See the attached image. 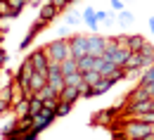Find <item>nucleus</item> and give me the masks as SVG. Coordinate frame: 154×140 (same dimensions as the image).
Segmentation results:
<instances>
[{"instance_id":"1","label":"nucleus","mask_w":154,"mask_h":140,"mask_svg":"<svg viewBox=\"0 0 154 140\" xmlns=\"http://www.w3.org/2000/svg\"><path fill=\"white\" fill-rule=\"evenodd\" d=\"M131 52L133 50H128V48H123V45H119L116 40L107 38V48H104V60L114 62V64H119V67H123L126 62H128V57H131Z\"/></svg>"},{"instance_id":"2","label":"nucleus","mask_w":154,"mask_h":140,"mask_svg":"<svg viewBox=\"0 0 154 140\" xmlns=\"http://www.w3.org/2000/svg\"><path fill=\"white\" fill-rule=\"evenodd\" d=\"M45 50H48V55H50V62H59V64H62L66 57H71L69 38H62V36H57L55 40H50V43L45 45Z\"/></svg>"},{"instance_id":"3","label":"nucleus","mask_w":154,"mask_h":140,"mask_svg":"<svg viewBox=\"0 0 154 140\" xmlns=\"http://www.w3.org/2000/svg\"><path fill=\"white\" fill-rule=\"evenodd\" d=\"M123 131H126V135L131 140H140V138L154 135V126L152 123H145V121H140V119H126Z\"/></svg>"},{"instance_id":"4","label":"nucleus","mask_w":154,"mask_h":140,"mask_svg":"<svg viewBox=\"0 0 154 140\" xmlns=\"http://www.w3.org/2000/svg\"><path fill=\"white\" fill-rule=\"evenodd\" d=\"M69 50H71V57H76V60H81L83 55H88V36L71 33L69 36Z\"/></svg>"},{"instance_id":"5","label":"nucleus","mask_w":154,"mask_h":140,"mask_svg":"<svg viewBox=\"0 0 154 140\" xmlns=\"http://www.w3.org/2000/svg\"><path fill=\"white\" fill-rule=\"evenodd\" d=\"M26 57L33 62L36 71H45V74H48V67H50V55H48V50H45V48H33Z\"/></svg>"},{"instance_id":"6","label":"nucleus","mask_w":154,"mask_h":140,"mask_svg":"<svg viewBox=\"0 0 154 140\" xmlns=\"http://www.w3.org/2000/svg\"><path fill=\"white\" fill-rule=\"evenodd\" d=\"M48 83L52 86V88H57L59 93L64 90V74H62V64L59 62H50V67H48Z\"/></svg>"},{"instance_id":"7","label":"nucleus","mask_w":154,"mask_h":140,"mask_svg":"<svg viewBox=\"0 0 154 140\" xmlns=\"http://www.w3.org/2000/svg\"><path fill=\"white\" fill-rule=\"evenodd\" d=\"M57 119V114H55V109H43L40 114H36L33 117V131H38V133H43L45 128H50L52 126V121Z\"/></svg>"},{"instance_id":"8","label":"nucleus","mask_w":154,"mask_h":140,"mask_svg":"<svg viewBox=\"0 0 154 140\" xmlns=\"http://www.w3.org/2000/svg\"><path fill=\"white\" fill-rule=\"evenodd\" d=\"M33 74H36V67H33V62H31L29 57H26V60H24V62L19 64V69H17L14 79L19 81V83L24 86V88H29V81H31V76H33Z\"/></svg>"},{"instance_id":"9","label":"nucleus","mask_w":154,"mask_h":140,"mask_svg":"<svg viewBox=\"0 0 154 140\" xmlns=\"http://www.w3.org/2000/svg\"><path fill=\"white\" fill-rule=\"evenodd\" d=\"M104 48H107V38L104 36H100V33H90L88 36V55L102 57L104 55Z\"/></svg>"},{"instance_id":"10","label":"nucleus","mask_w":154,"mask_h":140,"mask_svg":"<svg viewBox=\"0 0 154 140\" xmlns=\"http://www.w3.org/2000/svg\"><path fill=\"white\" fill-rule=\"evenodd\" d=\"M121 117V104H116V107H109V109H102V112H97L95 117H93V123H102V126H109L112 121H116Z\"/></svg>"},{"instance_id":"11","label":"nucleus","mask_w":154,"mask_h":140,"mask_svg":"<svg viewBox=\"0 0 154 140\" xmlns=\"http://www.w3.org/2000/svg\"><path fill=\"white\" fill-rule=\"evenodd\" d=\"M59 14H62V10H59L57 5H52L50 0H45V2H43V5L38 7V19L48 21V24H52V21L57 19Z\"/></svg>"},{"instance_id":"12","label":"nucleus","mask_w":154,"mask_h":140,"mask_svg":"<svg viewBox=\"0 0 154 140\" xmlns=\"http://www.w3.org/2000/svg\"><path fill=\"white\" fill-rule=\"evenodd\" d=\"M83 24L90 29V33H100V21H97V10L95 7H90V5H85L83 7Z\"/></svg>"},{"instance_id":"13","label":"nucleus","mask_w":154,"mask_h":140,"mask_svg":"<svg viewBox=\"0 0 154 140\" xmlns=\"http://www.w3.org/2000/svg\"><path fill=\"white\" fill-rule=\"evenodd\" d=\"M95 69L102 74V76H114L121 67L114 64V62H109V60H104V57H97V60H95Z\"/></svg>"},{"instance_id":"14","label":"nucleus","mask_w":154,"mask_h":140,"mask_svg":"<svg viewBox=\"0 0 154 140\" xmlns=\"http://www.w3.org/2000/svg\"><path fill=\"white\" fill-rule=\"evenodd\" d=\"M81 98H83V93H81L78 86H64V90L59 93V100H66V102H71V104H76Z\"/></svg>"},{"instance_id":"15","label":"nucleus","mask_w":154,"mask_h":140,"mask_svg":"<svg viewBox=\"0 0 154 140\" xmlns=\"http://www.w3.org/2000/svg\"><path fill=\"white\" fill-rule=\"evenodd\" d=\"M45 86H48V74H45V71H36V74L31 76V81H29V90H31V93H38Z\"/></svg>"},{"instance_id":"16","label":"nucleus","mask_w":154,"mask_h":140,"mask_svg":"<svg viewBox=\"0 0 154 140\" xmlns=\"http://www.w3.org/2000/svg\"><path fill=\"white\" fill-rule=\"evenodd\" d=\"M145 43H147V38H145L142 33H128V43H126V48L133 50V52H140V50L145 48Z\"/></svg>"},{"instance_id":"17","label":"nucleus","mask_w":154,"mask_h":140,"mask_svg":"<svg viewBox=\"0 0 154 140\" xmlns=\"http://www.w3.org/2000/svg\"><path fill=\"white\" fill-rule=\"evenodd\" d=\"M10 2V14H7V19H17L21 12L29 7V0H7Z\"/></svg>"},{"instance_id":"18","label":"nucleus","mask_w":154,"mask_h":140,"mask_svg":"<svg viewBox=\"0 0 154 140\" xmlns=\"http://www.w3.org/2000/svg\"><path fill=\"white\" fill-rule=\"evenodd\" d=\"M135 24V14L131 10H123V12H119L116 14V26H121V29H131Z\"/></svg>"},{"instance_id":"19","label":"nucleus","mask_w":154,"mask_h":140,"mask_svg":"<svg viewBox=\"0 0 154 140\" xmlns=\"http://www.w3.org/2000/svg\"><path fill=\"white\" fill-rule=\"evenodd\" d=\"M45 109V102H43V98H40L38 93H33L31 98H29V114L31 117H36V114H40Z\"/></svg>"},{"instance_id":"20","label":"nucleus","mask_w":154,"mask_h":140,"mask_svg":"<svg viewBox=\"0 0 154 140\" xmlns=\"http://www.w3.org/2000/svg\"><path fill=\"white\" fill-rule=\"evenodd\" d=\"M147 98H152V95H149V90H147L145 86H140V83H137L133 90L128 93V98H126V100H128V102H137V100H147Z\"/></svg>"},{"instance_id":"21","label":"nucleus","mask_w":154,"mask_h":140,"mask_svg":"<svg viewBox=\"0 0 154 140\" xmlns=\"http://www.w3.org/2000/svg\"><path fill=\"white\" fill-rule=\"evenodd\" d=\"M137 83L145 86V88H152V86H154V64H152V67H147V69H142V74L137 76Z\"/></svg>"},{"instance_id":"22","label":"nucleus","mask_w":154,"mask_h":140,"mask_svg":"<svg viewBox=\"0 0 154 140\" xmlns=\"http://www.w3.org/2000/svg\"><path fill=\"white\" fill-rule=\"evenodd\" d=\"M140 55H142V64H145V69H147V67H152V64H154V45L149 43V40L145 43V48L140 50Z\"/></svg>"},{"instance_id":"23","label":"nucleus","mask_w":154,"mask_h":140,"mask_svg":"<svg viewBox=\"0 0 154 140\" xmlns=\"http://www.w3.org/2000/svg\"><path fill=\"white\" fill-rule=\"evenodd\" d=\"M76 71H81V69H78V60H76V57H66V60L62 62V74H64V76L76 74Z\"/></svg>"},{"instance_id":"24","label":"nucleus","mask_w":154,"mask_h":140,"mask_svg":"<svg viewBox=\"0 0 154 140\" xmlns=\"http://www.w3.org/2000/svg\"><path fill=\"white\" fill-rule=\"evenodd\" d=\"M95 60H97V57H93V55H83V57L78 60V69H81V74L95 69Z\"/></svg>"},{"instance_id":"25","label":"nucleus","mask_w":154,"mask_h":140,"mask_svg":"<svg viewBox=\"0 0 154 140\" xmlns=\"http://www.w3.org/2000/svg\"><path fill=\"white\" fill-rule=\"evenodd\" d=\"M71 109H74V104H71V102L59 100V102H57V107H55V114H57V119H64V117H66Z\"/></svg>"},{"instance_id":"26","label":"nucleus","mask_w":154,"mask_h":140,"mask_svg":"<svg viewBox=\"0 0 154 140\" xmlns=\"http://www.w3.org/2000/svg\"><path fill=\"white\" fill-rule=\"evenodd\" d=\"M83 81H85L88 86H97V83L102 81V74H100L97 69H90V71H83Z\"/></svg>"},{"instance_id":"27","label":"nucleus","mask_w":154,"mask_h":140,"mask_svg":"<svg viewBox=\"0 0 154 140\" xmlns=\"http://www.w3.org/2000/svg\"><path fill=\"white\" fill-rule=\"evenodd\" d=\"M116 83H119V81H116V76H102V81L97 83V88H100V90H102V95H104L107 90H112V88H114Z\"/></svg>"},{"instance_id":"28","label":"nucleus","mask_w":154,"mask_h":140,"mask_svg":"<svg viewBox=\"0 0 154 140\" xmlns=\"http://www.w3.org/2000/svg\"><path fill=\"white\" fill-rule=\"evenodd\" d=\"M12 112H14L17 117H24V114H29V98H21L19 102H14V104H12Z\"/></svg>"},{"instance_id":"29","label":"nucleus","mask_w":154,"mask_h":140,"mask_svg":"<svg viewBox=\"0 0 154 140\" xmlns=\"http://www.w3.org/2000/svg\"><path fill=\"white\" fill-rule=\"evenodd\" d=\"M64 24H69V26H78V24H83V12H66Z\"/></svg>"},{"instance_id":"30","label":"nucleus","mask_w":154,"mask_h":140,"mask_svg":"<svg viewBox=\"0 0 154 140\" xmlns=\"http://www.w3.org/2000/svg\"><path fill=\"white\" fill-rule=\"evenodd\" d=\"M36 38H38V33H33V31L29 29V33H26V36L21 38V43H19V50H26V48H31V43H33Z\"/></svg>"},{"instance_id":"31","label":"nucleus","mask_w":154,"mask_h":140,"mask_svg":"<svg viewBox=\"0 0 154 140\" xmlns=\"http://www.w3.org/2000/svg\"><path fill=\"white\" fill-rule=\"evenodd\" d=\"M133 119H140V121H145V123H152V126H154V109L142 112V114H137V117H133Z\"/></svg>"},{"instance_id":"32","label":"nucleus","mask_w":154,"mask_h":140,"mask_svg":"<svg viewBox=\"0 0 154 140\" xmlns=\"http://www.w3.org/2000/svg\"><path fill=\"white\" fill-rule=\"evenodd\" d=\"M116 14H119V12H114V10L109 7V10H107V19H104L102 26H107V29H109V26H114V24H116Z\"/></svg>"},{"instance_id":"33","label":"nucleus","mask_w":154,"mask_h":140,"mask_svg":"<svg viewBox=\"0 0 154 140\" xmlns=\"http://www.w3.org/2000/svg\"><path fill=\"white\" fill-rule=\"evenodd\" d=\"M12 109V102L10 100H5V98H0V117H5L7 112Z\"/></svg>"},{"instance_id":"34","label":"nucleus","mask_w":154,"mask_h":140,"mask_svg":"<svg viewBox=\"0 0 154 140\" xmlns=\"http://www.w3.org/2000/svg\"><path fill=\"white\" fill-rule=\"evenodd\" d=\"M109 7H112L114 12H123V10H126V2H123V0H109Z\"/></svg>"},{"instance_id":"35","label":"nucleus","mask_w":154,"mask_h":140,"mask_svg":"<svg viewBox=\"0 0 154 140\" xmlns=\"http://www.w3.org/2000/svg\"><path fill=\"white\" fill-rule=\"evenodd\" d=\"M57 33L62 36V38H69V36H71V26H69V24H62V26L57 29Z\"/></svg>"},{"instance_id":"36","label":"nucleus","mask_w":154,"mask_h":140,"mask_svg":"<svg viewBox=\"0 0 154 140\" xmlns=\"http://www.w3.org/2000/svg\"><path fill=\"white\" fill-rule=\"evenodd\" d=\"M7 60H10V55H7V50H5V48H0V71L5 69V64H7Z\"/></svg>"},{"instance_id":"37","label":"nucleus","mask_w":154,"mask_h":140,"mask_svg":"<svg viewBox=\"0 0 154 140\" xmlns=\"http://www.w3.org/2000/svg\"><path fill=\"white\" fill-rule=\"evenodd\" d=\"M104 19H107V10H97V21L104 24Z\"/></svg>"},{"instance_id":"38","label":"nucleus","mask_w":154,"mask_h":140,"mask_svg":"<svg viewBox=\"0 0 154 140\" xmlns=\"http://www.w3.org/2000/svg\"><path fill=\"white\" fill-rule=\"evenodd\" d=\"M43 2H45V0H29V5H31V7H40Z\"/></svg>"},{"instance_id":"39","label":"nucleus","mask_w":154,"mask_h":140,"mask_svg":"<svg viewBox=\"0 0 154 140\" xmlns=\"http://www.w3.org/2000/svg\"><path fill=\"white\" fill-rule=\"evenodd\" d=\"M147 26H149V33H154V17H149V19H147Z\"/></svg>"},{"instance_id":"40","label":"nucleus","mask_w":154,"mask_h":140,"mask_svg":"<svg viewBox=\"0 0 154 140\" xmlns=\"http://www.w3.org/2000/svg\"><path fill=\"white\" fill-rule=\"evenodd\" d=\"M147 90H149V95H152V100H154V86H152V88H147Z\"/></svg>"},{"instance_id":"41","label":"nucleus","mask_w":154,"mask_h":140,"mask_svg":"<svg viewBox=\"0 0 154 140\" xmlns=\"http://www.w3.org/2000/svg\"><path fill=\"white\" fill-rule=\"evenodd\" d=\"M140 140H154V135H149V138H140Z\"/></svg>"},{"instance_id":"42","label":"nucleus","mask_w":154,"mask_h":140,"mask_svg":"<svg viewBox=\"0 0 154 140\" xmlns=\"http://www.w3.org/2000/svg\"><path fill=\"white\" fill-rule=\"evenodd\" d=\"M123 2H126V5H131V2H135V0H123Z\"/></svg>"},{"instance_id":"43","label":"nucleus","mask_w":154,"mask_h":140,"mask_svg":"<svg viewBox=\"0 0 154 140\" xmlns=\"http://www.w3.org/2000/svg\"><path fill=\"white\" fill-rule=\"evenodd\" d=\"M0 33H2V29H0Z\"/></svg>"}]
</instances>
